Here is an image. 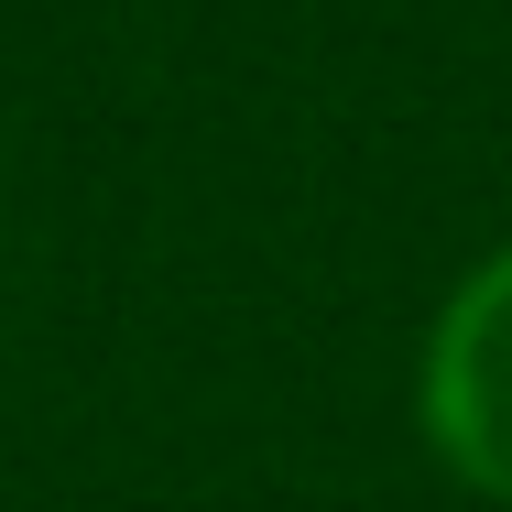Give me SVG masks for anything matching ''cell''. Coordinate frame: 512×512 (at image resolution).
Instances as JSON below:
<instances>
[{
    "mask_svg": "<svg viewBox=\"0 0 512 512\" xmlns=\"http://www.w3.org/2000/svg\"><path fill=\"white\" fill-rule=\"evenodd\" d=\"M425 436L469 491L512 502V240L447 295L425 338Z\"/></svg>",
    "mask_w": 512,
    "mask_h": 512,
    "instance_id": "cell-1",
    "label": "cell"
}]
</instances>
